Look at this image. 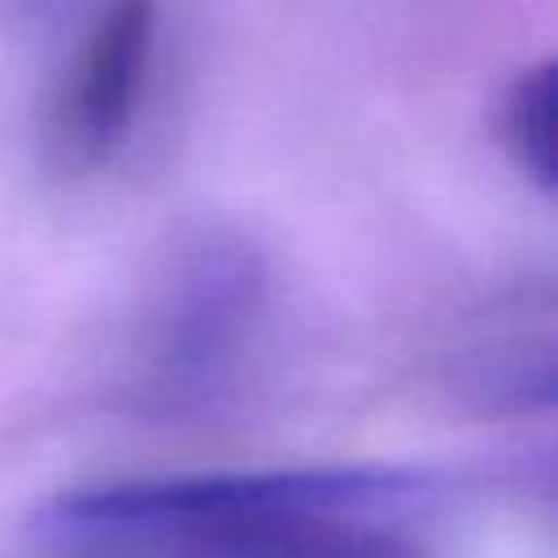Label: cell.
Returning a JSON list of instances; mask_svg holds the SVG:
<instances>
[{"label":"cell","mask_w":558,"mask_h":558,"mask_svg":"<svg viewBox=\"0 0 558 558\" xmlns=\"http://www.w3.org/2000/svg\"><path fill=\"white\" fill-rule=\"evenodd\" d=\"M427 493L384 466L218 471L83 488L39 527L78 558H427L401 532Z\"/></svg>","instance_id":"cell-1"},{"label":"cell","mask_w":558,"mask_h":558,"mask_svg":"<svg viewBox=\"0 0 558 558\" xmlns=\"http://www.w3.org/2000/svg\"><path fill=\"white\" fill-rule=\"evenodd\" d=\"M266 305L270 270L244 235L205 227L179 240L135 336V401L153 414L214 405L248 366Z\"/></svg>","instance_id":"cell-2"},{"label":"cell","mask_w":558,"mask_h":558,"mask_svg":"<svg viewBox=\"0 0 558 558\" xmlns=\"http://www.w3.org/2000/svg\"><path fill=\"white\" fill-rule=\"evenodd\" d=\"M157 52V0H109L83 35L52 100L48 144L61 170L87 174L109 166L144 109Z\"/></svg>","instance_id":"cell-3"},{"label":"cell","mask_w":558,"mask_h":558,"mask_svg":"<svg viewBox=\"0 0 558 558\" xmlns=\"http://www.w3.org/2000/svg\"><path fill=\"white\" fill-rule=\"evenodd\" d=\"M501 144L514 166L541 187H554V61H536L514 74L501 100Z\"/></svg>","instance_id":"cell-4"}]
</instances>
